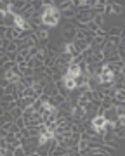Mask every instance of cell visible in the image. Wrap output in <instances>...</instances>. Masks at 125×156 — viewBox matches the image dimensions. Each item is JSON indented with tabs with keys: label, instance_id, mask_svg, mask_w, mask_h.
Segmentation results:
<instances>
[{
	"label": "cell",
	"instance_id": "6da1fadb",
	"mask_svg": "<svg viewBox=\"0 0 125 156\" xmlns=\"http://www.w3.org/2000/svg\"><path fill=\"white\" fill-rule=\"evenodd\" d=\"M30 7H31V2H28V0H14V2H11V12L14 16H21Z\"/></svg>",
	"mask_w": 125,
	"mask_h": 156
},
{
	"label": "cell",
	"instance_id": "7a4b0ae2",
	"mask_svg": "<svg viewBox=\"0 0 125 156\" xmlns=\"http://www.w3.org/2000/svg\"><path fill=\"white\" fill-rule=\"evenodd\" d=\"M77 30H78V28H77L75 24H71V23H68V24L62 28L61 37L66 40V44H68V42H75V35H77Z\"/></svg>",
	"mask_w": 125,
	"mask_h": 156
},
{
	"label": "cell",
	"instance_id": "3957f363",
	"mask_svg": "<svg viewBox=\"0 0 125 156\" xmlns=\"http://www.w3.org/2000/svg\"><path fill=\"white\" fill-rule=\"evenodd\" d=\"M82 90L77 87V89H73V90H70V94H68V97H66V101H68L70 104H71V108H77V104H78V101H80V97H82Z\"/></svg>",
	"mask_w": 125,
	"mask_h": 156
},
{
	"label": "cell",
	"instance_id": "277c9868",
	"mask_svg": "<svg viewBox=\"0 0 125 156\" xmlns=\"http://www.w3.org/2000/svg\"><path fill=\"white\" fill-rule=\"evenodd\" d=\"M99 78H101V83H108V85H113L115 83V73H111L108 68H104V69H102V73L99 75Z\"/></svg>",
	"mask_w": 125,
	"mask_h": 156
},
{
	"label": "cell",
	"instance_id": "5b68a950",
	"mask_svg": "<svg viewBox=\"0 0 125 156\" xmlns=\"http://www.w3.org/2000/svg\"><path fill=\"white\" fill-rule=\"evenodd\" d=\"M102 116H104V120H106L108 123H115L116 120H118V113H116L115 106H111L109 109H106V111H104V115H102Z\"/></svg>",
	"mask_w": 125,
	"mask_h": 156
},
{
	"label": "cell",
	"instance_id": "8992f818",
	"mask_svg": "<svg viewBox=\"0 0 125 156\" xmlns=\"http://www.w3.org/2000/svg\"><path fill=\"white\" fill-rule=\"evenodd\" d=\"M45 47H47V56L49 57H59L62 54V49H59L56 44H49Z\"/></svg>",
	"mask_w": 125,
	"mask_h": 156
},
{
	"label": "cell",
	"instance_id": "52a82bcc",
	"mask_svg": "<svg viewBox=\"0 0 125 156\" xmlns=\"http://www.w3.org/2000/svg\"><path fill=\"white\" fill-rule=\"evenodd\" d=\"M64 101H66V97H64V95L57 94V95H54V97H49V102H47V104H49L51 108H59Z\"/></svg>",
	"mask_w": 125,
	"mask_h": 156
},
{
	"label": "cell",
	"instance_id": "ba28073f",
	"mask_svg": "<svg viewBox=\"0 0 125 156\" xmlns=\"http://www.w3.org/2000/svg\"><path fill=\"white\" fill-rule=\"evenodd\" d=\"M87 85H89V89L91 90H97L99 87H101V78L97 76V75H92V76H89Z\"/></svg>",
	"mask_w": 125,
	"mask_h": 156
},
{
	"label": "cell",
	"instance_id": "9c48e42d",
	"mask_svg": "<svg viewBox=\"0 0 125 156\" xmlns=\"http://www.w3.org/2000/svg\"><path fill=\"white\" fill-rule=\"evenodd\" d=\"M118 139H125V127L123 125H116V123H113V130H111Z\"/></svg>",
	"mask_w": 125,
	"mask_h": 156
},
{
	"label": "cell",
	"instance_id": "30bf717a",
	"mask_svg": "<svg viewBox=\"0 0 125 156\" xmlns=\"http://www.w3.org/2000/svg\"><path fill=\"white\" fill-rule=\"evenodd\" d=\"M91 122H92V127L96 128V130H99V128H102L104 125H106V120H104V116H94Z\"/></svg>",
	"mask_w": 125,
	"mask_h": 156
},
{
	"label": "cell",
	"instance_id": "8fae6325",
	"mask_svg": "<svg viewBox=\"0 0 125 156\" xmlns=\"http://www.w3.org/2000/svg\"><path fill=\"white\" fill-rule=\"evenodd\" d=\"M44 94L49 95V97H54V95L59 94V92H57V89H56V85H54V82H49V85L44 89Z\"/></svg>",
	"mask_w": 125,
	"mask_h": 156
},
{
	"label": "cell",
	"instance_id": "7c38bea8",
	"mask_svg": "<svg viewBox=\"0 0 125 156\" xmlns=\"http://www.w3.org/2000/svg\"><path fill=\"white\" fill-rule=\"evenodd\" d=\"M59 14H61V17H64V19H73V17H77V7H71V9L62 11V12H59Z\"/></svg>",
	"mask_w": 125,
	"mask_h": 156
},
{
	"label": "cell",
	"instance_id": "4fadbf2b",
	"mask_svg": "<svg viewBox=\"0 0 125 156\" xmlns=\"http://www.w3.org/2000/svg\"><path fill=\"white\" fill-rule=\"evenodd\" d=\"M87 82H89V76L87 75H77L75 76V85L77 87H84V85H87Z\"/></svg>",
	"mask_w": 125,
	"mask_h": 156
},
{
	"label": "cell",
	"instance_id": "5bb4252c",
	"mask_svg": "<svg viewBox=\"0 0 125 156\" xmlns=\"http://www.w3.org/2000/svg\"><path fill=\"white\" fill-rule=\"evenodd\" d=\"M35 59H38V61H42V62L45 61V59H47V47H38Z\"/></svg>",
	"mask_w": 125,
	"mask_h": 156
},
{
	"label": "cell",
	"instance_id": "9a60e30c",
	"mask_svg": "<svg viewBox=\"0 0 125 156\" xmlns=\"http://www.w3.org/2000/svg\"><path fill=\"white\" fill-rule=\"evenodd\" d=\"M109 9H111L113 14H122V11H123V7H122L120 2H111V4H109Z\"/></svg>",
	"mask_w": 125,
	"mask_h": 156
},
{
	"label": "cell",
	"instance_id": "2e32d148",
	"mask_svg": "<svg viewBox=\"0 0 125 156\" xmlns=\"http://www.w3.org/2000/svg\"><path fill=\"white\" fill-rule=\"evenodd\" d=\"M35 35H37L38 42H45V40H49V31H47V30H42V28H40Z\"/></svg>",
	"mask_w": 125,
	"mask_h": 156
},
{
	"label": "cell",
	"instance_id": "e0dca14e",
	"mask_svg": "<svg viewBox=\"0 0 125 156\" xmlns=\"http://www.w3.org/2000/svg\"><path fill=\"white\" fill-rule=\"evenodd\" d=\"M122 30L123 28H120V26H111V28L108 30V35H106V37H120V35H122Z\"/></svg>",
	"mask_w": 125,
	"mask_h": 156
},
{
	"label": "cell",
	"instance_id": "ac0fdd59",
	"mask_svg": "<svg viewBox=\"0 0 125 156\" xmlns=\"http://www.w3.org/2000/svg\"><path fill=\"white\" fill-rule=\"evenodd\" d=\"M21 78H30V76H35V71L33 68H21Z\"/></svg>",
	"mask_w": 125,
	"mask_h": 156
},
{
	"label": "cell",
	"instance_id": "d6986e66",
	"mask_svg": "<svg viewBox=\"0 0 125 156\" xmlns=\"http://www.w3.org/2000/svg\"><path fill=\"white\" fill-rule=\"evenodd\" d=\"M33 108H26V109H23V118H24V122H30V120H33Z\"/></svg>",
	"mask_w": 125,
	"mask_h": 156
},
{
	"label": "cell",
	"instance_id": "ffe728a7",
	"mask_svg": "<svg viewBox=\"0 0 125 156\" xmlns=\"http://www.w3.org/2000/svg\"><path fill=\"white\" fill-rule=\"evenodd\" d=\"M17 49H19V45H17V40L16 42H11V44L5 47V52H11V54H17Z\"/></svg>",
	"mask_w": 125,
	"mask_h": 156
},
{
	"label": "cell",
	"instance_id": "44dd1931",
	"mask_svg": "<svg viewBox=\"0 0 125 156\" xmlns=\"http://www.w3.org/2000/svg\"><path fill=\"white\" fill-rule=\"evenodd\" d=\"M11 113V116H12V120H17V118H23V109H21V108H14V109H12V111H9Z\"/></svg>",
	"mask_w": 125,
	"mask_h": 156
},
{
	"label": "cell",
	"instance_id": "7402d4cb",
	"mask_svg": "<svg viewBox=\"0 0 125 156\" xmlns=\"http://www.w3.org/2000/svg\"><path fill=\"white\" fill-rule=\"evenodd\" d=\"M44 66H45L47 69H52V68L56 66V57H49L47 56V59L44 61Z\"/></svg>",
	"mask_w": 125,
	"mask_h": 156
},
{
	"label": "cell",
	"instance_id": "603a6c76",
	"mask_svg": "<svg viewBox=\"0 0 125 156\" xmlns=\"http://www.w3.org/2000/svg\"><path fill=\"white\" fill-rule=\"evenodd\" d=\"M44 106H45V104H44V102H42L40 99H37V101L33 102V106H31V108H33V111H35V113H42Z\"/></svg>",
	"mask_w": 125,
	"mask_h": 156
},
{
	"label": "cell",
	"instance_id": "cb8c5ba5",
	"mask_svg": "<svg viewBox=\"0 0 125 156\" xmlns=\"http://www.w3.org/2000/svg\"><path fill=\"white\" fill-rule=\"evenodd\" d=\"M92 21L96 23V26H97V28H102V23H104V16H102V14H96Z\"/></svg>",
	"mask_w": 125,
	"mask_h": 156
},
{
	"label": "cell",
	"instance_id": "d4e9b609",
	"mask_svg": "<svg viewBox=\"0 0 125 156\" xmlns=\"http://www.w3.org/2000/svg\"><path fill=\"white\" fill-rule=\"evenodd\" d=\"M0 156H14V151L7 149V147H0Z\"/></svg>",
	"mask_w": 125,
	"mask_h": 156
},
{
	"label": "cell",
	"instance_id": "484cf974",
	"mask_svg": "<svg viewBox=\"0 0 125 156\" xmlns=\"http://www.w3.org/2000/svg\"><path fill=\"white\" fill-rule=\"evenodd\" d=\"M14 156H28V154H26L24 147L21 146V147H16V149H14Z\"/></svg>",
	"mask_w": 125,
	"mask_h": 156
},
{
	"label": "cell",
	"instance_id": "4316f807",
	"mask_svg": "<svg viewBox=\"0 0 125 156\" xmlns=\"http://www.w3.org/2000/svg\"><path fill=\"white\" fill-rule=\"evenodd\" d=\"M14 123H16L21 130H23V128H26V122H24V118H17V120H14Z\"/></svg>",
	"mask_w": 125,
	"mask_h": 156
},
{
	"label": "cell",
	"instance_id": "83f0119b",
	"mask_svg": "<svg viewBox=\"0 0 125 156\" xmlns=\"http://www.w3.org/2000/svg\"><path fill=\"white\" fill-rule=\"evenodd\" d=\"M87 104H89V101H87L85 97L82 95V97H80V101H78V104H77V106H80V108H84V109H85V106H87Z\"/></svg>",
	"mask_w": 125,
	"mask_h": 156
},
{
	"label": "cell",
	"instance_id": "f1b7e54d",
	"mask_svg": "<svg viewBox=\"0 0 125 156\" xmlns=\"http://www.w3.org/2000/svg\"><path fill=\"white\" fill-rule=\"evenodd\" d=\"M17 132H21V128L17 127L16 123L12 122V125H11V130H9V134H17Z\"/></svg>",
	"mask_w": 125,
	"mask_h": 156
},
{
	"label": "cell",
	"instance_id": "f546056e",
	"mask_svg": "<svg viewBox=\"0 0 125 156\" xmlns=\"http://www.w3.org/2000/svg\"><path fill=\"white\" fill-rule=\"evenodd\" d=\"M89 153H91L92 156H109L108 153H102V151H96V149H91Z\"/></svg>",
	"mask_w": 125,
	"mask_h": 156
},
{
	"label": "cell",
	"instance_id": "4dcf8cb0",
	"mask_svg": "<svg viewBox=\"0 0 125 156\" xmlns=\"http://www.w3.org/2000/svg\"><path fill=\"white\" fill-rule=\"evenodd\" d=\"M9 83H11V82H9V80H7L5 76H4V78H0V87H2V89H5V87H7Z\"/></svg>",
	"mask_w": 125,
	"mask_h": 156
},
{
	"label": "cell",
	"instance_id": "1f68e13d",
	"mask_svg": "<svg viewBox=\"0 0 125 156\" xmlns=\"http://www.w3.org/2000/svg\"><path fill=\"white\" fill-rule=\"evenodd\" d=\"M94 37H101V38H104V37H106V31H104L102 28H99L96 33H94Z\"/></svg>",
	"mask_w": 125,
	"mask_h": 156
},
{
	"label": "cell",
	"instance_id": "d6a6232c",
	"mask_svg": "<svg viewBox=\"0 0 125 156\" xmlns=\"http://www.w3.org/2000/svg\"><path fill=\"white\" fill-rule=\"evenodd\" d=\"M5 33H7V26L0 24V37H2V38H5Z\"/></svg>",
	"mask_w": 125,
	"mask_h": 156
},
{
	"label": "cell",
	"instance_id": "836d02e7",
	"mask_svg": "<svg viewBox=\"0 0 125 156\" xmlns=\"http://www.w3.org/2000/svg\"><path fill=\"white\" fill-rule=\"evenodd\" d=\"M11 101H14V97H12V95H4V97H2V102H11Z\"/></svg>",
	"mask_w": 125,
	"mask_h": 156
},
{
	"label": "cell",
	"instance_id": "e575fe53",
	"mask_svg": "<svg viewBox=\"0 0 125 156\" xmlns=\"http://www.w3.org/2000/svg\"><path fill=\"white\" fill-rule=\"evenodd\" d=\"M118 56H120V59H125V49L118 47Z\"/></svg>",
	"mask_w": 125,
	"mask_h": 156
},
{
	"label": "cell",
	"instance_id": "d590c367",
	"mask_svg": "<svg viewBox=\"0 0 125 156\" xmlns=\"http://www.w3.org/2000/svg\"><path fill=\"white\" fill-rule=\"evenodd\" d=\"M115 123H116V125H123V127H125V116L118 118V120H116V122H115Z\"/></svg>",
	"mask_w": 125,
	"mask_h": 156
},
{
	"label": "cell",
	"instance_id": "8d00e7d4",
	"mask_svg": "<svg viewBox=\"0 0 125 156\" xmlns=\"http://www.w3.org/2000/svg\"><path fill=\"white\" fill-rule=\"evenodd\" d=\"M4 123H7V122H5V118L0 116V128H2V125H4Z\"/></svg>",
	"mask_w": 125,
	"mask_h": 156
},
{
	"label": "cell",
	"instance_id": "74e56055",
	"mask_svg": "<svg viewBox=\"0 0 125 156\" xmlns=\"http://www.w3.org/2000/svg\"><path fill=\"white\" fill-rule=\"evenodd\" d=\"M0 104H2V97H0Z\"/></svg>",
	"mask_w": 125,
	"mask_h": 156
},
{
	"label": "cell",
	"instance_id": "f35d334b",
	"mask_svg": "<svg viewBox=\"0 0 125 156\" xmlns=\"http://www.w3.org/2000/svg\"><path fill=\"white\" fill-rule=\"evenodd\" d=\"M0 139H2V134H0Z\"/></svg>",
	"mask_w": 125,
	"mask_h": 156
},
{
	"label": "cell",
	"instance_id": "ab89813d",
	"mask_svg": "<svg viewBox=\"0 0 125 156\" xmlns=\"http://www.w3.org/2000/svg\"><path fill=\"white\" fill-rule=\"evenodd\" d=\"M51 156H52V154H51Z\"/></svg>",
	"mask_w": 125,
	"mask_h": 156
}]
</instances>
